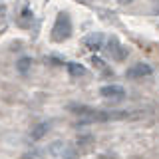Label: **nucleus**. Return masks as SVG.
<instances>
[{
  "mask_svg": "<svg viewBox=\"0 0 159 159\" xmlns=\"http://www.w3.org/2000/svg\"><path fill=\"white\" fill-rule=\"evenodd\" d=\"M86 44H88L89 48L98 50V48L103 44V34H89V36L86 38Z\"/></svg>",
  "mask_w": 159,
  "mask_h": 159,
  "instance_id": "5",
  "label": "nucleus"
},
{
  "mask_svg": "<svg viewBox=\"0 0 159 159\" xmlns=\"http://www.w3.org/2000/svg\"><path fill=\"white\" fill-rule=\"evenodd\" d=\"M151 74V66L149 64H135L133 68L127 70V78H143V76H149Z\"/></svg>",
  "mask_w": 159,
  "mask_h": 159,
  "instance_id": "4",
  "label": "nucleus"
},
{
  "mask_svg": "<svg viewBox=\"0 0 159 159\" xmlns=\"http://www.w3.org/2000/svg\"><path fill=\"white\" fill-rule=\"evenodd\" d=\"M121 2H131V0H121Z\"/></svg>",
  "mask_w": 159,
  "mask_h": 159,
  "instance_id": "7",
  "label": "nucleus"
},
{
  "mask_svg": "<svg viewBox=\"0 0 159 159\" xmlns=\"http://www.w3.org/2000/svg\"><path fill=\"white\" fill-rule=\"evenodd\" d=\"M107 54L111 56L113 60H117V62H121V60H125L127 58V50L119 44V40H116V38H111L107 42Z\"/></svg>",
  "mask_w": 159,
  "mask_h": 159,
  "instance_id": "2",
  "label": "nucleus"
},
{
  "mask_svg": "<svg viewBox=\"0 0 159 159\" xmlns=\"http://www.w3.org/2000/svg\"><path fill=\"white\" fill-rule=\"evenodd\" d=\"M70 74H74V76H84L86 74V70H84V66H78V64H70Z\"/></svg>",
  "mask_w": 159,
  "mask_h": 159,
  "instance_id": "6",
  "label": "nucleus"
},
{
  "mask_svg": "<svg viewBox=\"0 0 159 159\" xmlns=\"http://www.w3.org/2000/svg\"><path fill=\"white\" fill-rule=\"evenodd\" d=\"M99 92H102L103 98H109V99H123V98H125V89H123L121 86H116V84H111V86H103Z\"/></svg>",
  "mask_w": 159,
  "mask_h": 159,
  "instance_id": "3",
  "label": "nucleus"
},
{
  "mask_svg": "<svg viewBox=\"0 0 159 159\" xmlns=\"http://www.w3.org/2000/svg\"><path fill=\"white\" fill-rule=\"evenodd\" d=\"M72 36V20L66 12L58 14L56 18V24H54L52 28V40L54 42H62V40H66Z\"/></svg>",
  "mask_w": 159,
  "mask_h": 159,
  "instance_id": "1",
  "label": "nucleus"
}]
</instances>
